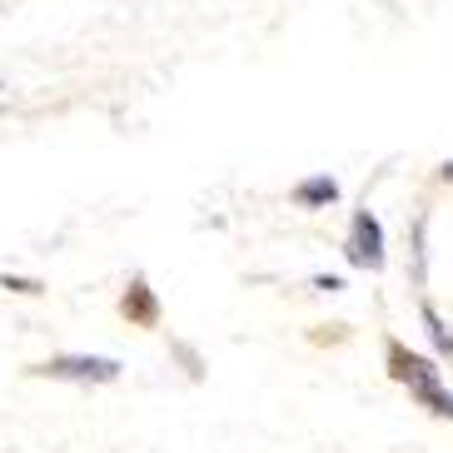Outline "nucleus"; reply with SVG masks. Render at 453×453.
I'll return each instance as SVG.
<instances>
[{
    "instance_id": "nucleus-1",
    "label": "nucleus",
    "mask_w": 453,
    "mask_h": 453,
    "mask_svg": "<svg viewBox=\"0 0 453 453\" xmlns=\"http://www.w3.org/2000/svg\"><path fill=\"white\" fill-rule=\"evenodd\" d=\"M388 373H394V379H399V384L409 388V394L424 403L428 413L453 418V394L443 388V379H439V369H434V359H424V354H409L399 339H388Z\"/></svg>"
},
{
    "instance_id": "nucleus-2",
    "label": "nucleus",
    "mask_w": 453,
    "mask_h": 453,
    "mask_svg": "<svg viewBox=\"0 0 453 453\" xmlns=\"http://www.w3.org/2000/svg\"><path fill=\"white\" fill-rule=\"evenodd\" d=\"M35 373L70 379V384H115L120 379V359H105V354H60V359L41 364Z\"/></svg>"
},
{
    "instance_id": "nucleus-3",
    "label": "nucleus",
    "mask_w": 453,
    "mask_h": 453,
    "mask_svg": "<svg viewBox=\"0 0 453 453\" xmlns=\"http://www.w3.org/2000/svg\"><path fill=\"white\" fill-rule=\"evenodd\" d=\"M344 259L354 269H369V274H379V269H384V225L373 219V210L354 214L349 240H344Z\"/></svg>"
},
{
    "instance_id": "nucleus-4",
    "label": "nucleus",
    "mask_w": 453,
    "mask_h": 453,
    "mask_svg": "<svg viewBox=\"0 0 453 453\" xmlns=\"http://www.w3.org/2000/svg\"><path fill=\"white\" fill-rule=\"evenodd\" d=\"M120 314L130 324H140V329H155L160 324V304H155V289H150L140 274L130 280V289H125V299H120Z\"/></svg>"
},
{
    "instance_id": "nucleus-5",
    "label": "nucleus",
    "mask_w": 453,
    "mask_h": 453,
    "mask_svg": "<svg viewBox=\"0 0 453 453\" xmlns=\"http://www.w3.org/2000/svg\"><path fill=\"white\" fill-rule=\"evenodd\" d=\"M339 200V180L334 174H309L294 185V204H304V210H324V204Z\"/></svg>"
},
{
    "instance_id": "nucleus-6",
    "label": "nucleus",
    "mask_w": 453,
    "mask_h": 453,
    "mask_svg": "<svg viewBox=\"0 0 453 453\" xmlns=\"http://www.w3.org/2000/svg\"><path fill=\"white\" fill-rule=\"evenodd\" d=\"M424 329H428V339H434V349L453 359V329L439 319V309H434V304H424Z\"/></svg>"
},
{
    "instance_id": "nucleus-7",
    "label": "nucleus",
    "mask_w": 453,
    "mask_h": 453,
    "mask_svg": "<svg viewBox=\"0 0 453 453\" xmlns=\"http://www.w3.org/2000/svg\"><path fill=\"white\" fill-rule=\"evenodd\" d=\"M0 284H5V289H15V294H41V284H35V280H11V274H5Z\"/></svg>"
},
{
    "instance_id": "nucleus-8",
    "label": "nucleus",
    "mask_w": 453,
    "mask_h": 453,
    "mask_svg": "<svg viewBox=\"0 0 453 453\" xmlns=\"http://www.w3.org/2000/svg\"><path fill=\"white\" fill-rule=\"evenodd\" d=\"M314 289L334 294V289H344V280H334V274H319V280H314Z\"/></svg>"
},
{
    "instance_id": "nucleus-9",
    "label": "nucleus",
    "mask_w": 453,
    "mask_h": 453,
    "mask_svg": "<svg viewBox=\"0 0 453 453\" xmlns=\"http://www.w3.org/2000/svg\"><path fill=\"white\" fill-rule=\"evenodd\" d=\"M439 174H443V180H449V185H453V160H449V165H443V170H439Z\"/></svg>"
}]
</instances>
